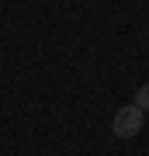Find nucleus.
<instances>
[{
    "mask_svg": "<svg viewBox=\"0 0 149 156\" xmlns=\"http://www.w3.org/2000/svg\"><path fill=\"white\" fill-rule=\"evenodd\" d=\"M142 122H146V111H142V108L125 104V108H118L115 122H111V132H115L118 139H135V135L142 132Z\"/></svg>",
    "mask_w": 149,
    "mask_h": 156,
    "instance_id": "obj_1",
    "label": "nucleus"
},
{
    "mask_svg": "<svg viewBox=\"0 0 149 156\" xmlns=\"http://www.w3.org/2000/svg\"><path fill=\"white\" fill-rule=\"evenodd\" d=\"M135 108H142V111H149V83H142L135 90V101H132Z\"/></svg>",
    "mask_w": 149,
    "mask_h": 156,
    "instance_id": "obj_2",
    "label": "nucleus"
}]
</instances>
